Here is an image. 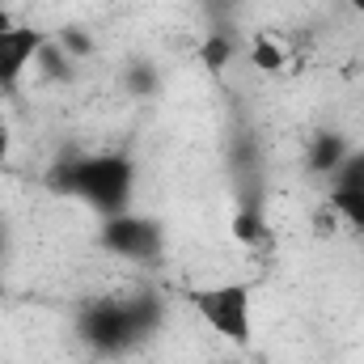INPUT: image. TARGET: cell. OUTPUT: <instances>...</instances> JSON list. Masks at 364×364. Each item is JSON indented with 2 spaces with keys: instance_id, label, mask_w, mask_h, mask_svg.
<instances>
[{
  "instance_id": "6da1fadb",
  "label": "cell",
  "mask_w": 364,
  "mask_h": 364,
  "mask_svg": "<svg viewBox=\"0 0 364 364\" xmlns=\"http://www.w3.org/2000/svg\"><path fill=\"white\" fill-rule=\"evenodd\" d=\"M47 186L60 191V195L81 199L97 216H119V212L132 208L136 166H132L127 153H64L51 166Z\"/></svg>"
},
{
  "instance_id": "277c9868",
  "label": "cell",
  "mask_w": 364,
  "mask_h": 364,
  "mask_svg": "<svg viewBox=\"0 0 364 364\" xmlns=\"http://www.w3.org/2000/svg\"><path fill=\"white\" fill-rule=\"evenodd\" d=\"M77 335L81 343L97 352V356H119L127 348H136V331H132V318H127V305L123 296H97L90 301L81 314H77Z\"/></svg>"
},
{
  "instance_id": "9c48e42d",
  "label": "cell",
  "mask_w": 364,
  "mask_h": 364,
  "mask_svg": "<svg viewBox=\"0 0 364 364\" xmlns=\"http://www.w3.org/2000/svg\"><path fill=\"white\" fill-rule=\"evenodd\" d=\"M233 55H237L233 30H229V26H212V30L203 34V43H199V64H203V73H208V77H225V68L233 64Z\"/></svg>"
},
{
  "instance_id": "ac0fdd59",
  "label": "cell",
  "mask_w": 364,
  "mask_h": 364,
  "mask_svg": "<svg viewBox=\"0 0 364 364\" xmlns=\"http://www.w3.org/2000/svg\"><path fill=\"white\" fill-rule=\"evenodd\" d=\"M348 4H352V13H356V17L364 21V0H348Z\"/></svg>"
},
{
  "instance_id": "4fadbf2b",
  "label": "cell",
  "mask_w": 364,
  "mask_h": 364,
  "mask_svg": "<svg viewBox=\"0 0 364 364\" xmlns=\"http://www.w3.org/2000/svg\"><path fill=\"white\" fill-rule=\"evenodd\" d=\"M123 90L132 93V97H153V93L161 90L157 64H153V60H132V64L123 68Z\"/></svg>"
},
{
  "instance_id": "8992f818",
  "label": "cell",
  "mask_w": 364,
  "mask_h": 364,
  "mask_svg": "<svg viewBox=\"0 0 364 364\" xmlns=\"http://www.w3.org/2000/svg\"><path fill=\"white\" fill-rule=\"evenodd\" d=\"M348 153H352V140L339 127H318L314 140L305 144V170L318 174V178H331L348 161Z\"/></svg>"
},
{
  "instance_id": "8fae6325",
  "label": "cell",
  "mask_w": 364,
  "mask_h": 364,
  "mask_svg": "<svg viewBox=\"0 0 364 364\" xmlns=\"http://www.w3.org/2000/svg\"><path fill=\"white\" fill-rule=\"evenodd\" d=\"M326 208L339 216V225L364 233V191H352V186H331L326 191Z\"/></svg>"
},
{
  "instance_id": "2e32d148",
  "label": "cell",
  "mask_w": 364,
  "mask_h": 364,
  "mask_svg": "<svg viewBox=\"0 0 364 364\" xmlns=\"http://www.w3.org/2000/svg\"><path fill=\"white\" fill-rule=\"evenodd\" d=\"M9 149H13V132H9V123L0 119V161L9 157Z\"/></svg>"
},
{
  "instance_id": "ba28073f",
  "label": "cell",
  "mask_w": 364,
  "mask_h": 364,
  "mask_svg": "<svg viewBox=\"0 0 364 364\" xmlns=\"http://www.w3.org/2000/svg\"><path fill=\"white\" fill-rule=\"evenodd\" d=\"M229 233H233V242H237V246H246V250H263V246L272 242V229H267L263 203H259V199L242 203V208L233 212V225H229Z\"/></svg>"
},
{
  "instance_id": "7a4b0ae2",
  "label": "cell",
  "mask_w": 364,
  "mask_h": 364,
  "mask_svg": "<svg viewBox=\"0 0 364 364\" xmlns=\"http://www.w3.org/2000/svg\"><path fill=\"white\" fill-rule=\"evenodd\" d=\"M186 309L229 348H250L255 339V288L246 279H212L182 288Z\"/></svg>"
},
{
  "instance_id": "30bf717a",
  "label": "cell",
  "mask_w": 364,
  "mask_h": 364,
  "mask_svg": "<svg viewBox=\"0 0 364 364\" xmlns=\"http://www.w3.org/2000/svg\"><path fill=\"white\" fill-rule=\"evenodd\" d=\"M34 73H38L47 85H68L73 73H77V60H73L55 38H47V43L38 47V55H34Z\"/></svg>"
},
{
  "instance_id": "7c38bea8",
  "label": "cell",
  "mask_w": 364,
  "mask_h": 364,
  "mask_svg": "<svg viewBox=\"0 0 364 364\" xmlns=\"http://www.w3.org/2000/svg\"><path fill=\"white\" fill-rule=\"evenodd\" d=\"M284 64H288V47H284L279 38H272V34H259V38L250 43V68H255V73H267V77H275V73H284Z\"/></svg>"
},
{
  "instance_id": "5b68a950",
  "label": "cell",
  "mask_w": 364,
  "mask_h": 364,
  "mask_svg": "<svg viewBox=\"0 0 364 364\" xmlns=\"http://www.w3.org/2000/svg\"><path fill=\"white\" fill-rule=\"evenodd\" d=\"M47 38H51L47 30L26 26V21H9L0 13V90H17L21 85V77L34 68V55H38V47Z\"/></svg>"
},
{
  "instance_id": "3957f363",
  "label": "cell",
  "mask_w": 364,
  "mask_h": 364,
  "mask_svg": "<svg viewBox=\"0 0 364 364\" xmlns=\"http://www.w3.org/2000/svg\"><path fill=\"white\" fill-rule=\"evenodd\" d=\"M102 250H110L114 259L127 263H157L166 250V229L153 216H136V212H119V216H102L97 229Z\"/></svg>"
},
{
  "instance_id": "5bb4252c",
  "label": "cell",
  "mask_w": 364,
  "mask_h": 364,
  "mask_svg": "<svg viewBox=\"0 0 364 364\" xmlns=\"http://www.w3.org/2000/svg\"><path fill=\"white\" fill-rule=\"evenodd\" d=\"M73 60H90V55H97V38H93L90 26H81V21H73V26H60L55 34H51Z\"/></svg>"
},
{
  "instance_id": "9a60e30c",
  "label": "cell",
  "mask_w": 364,
  "mask_h": 364,
  "mask_svg": "<svg viewBox=\"0 0 364 364\" xmlns=\"http://www.w3.org/2000/svg\"><path fill=\"white\" fill-rule=\"evenodd\" d=\"M331 186H352V191H364V149H352L348 161L331 174Z\"/></svg>"
},
{
  "instance_id": "52a82bcc",
  "label": "cell",
  "mask_w": 364,
  "mask_h": 364,
  "mask_svg": "<svg viewBox=\"0 0 364 364\" xmlns=\"http://www.w3.org/2000/svg\"><path fill=\"white\" fill-rule=\"evenodd\" d=\"M123 305H127V318H132V331H136L140 343L161 331V322H166V301H161L153 288H140V292L123 296Z\"/></svg>"
},
{
  "instance_id": "e0dca14e",
  "label": "cell",
  "mask_w": 364,
  "mask_h": 364,
  "mask_svg": "<svg viewBox=\"0 0 364 364\" xmlns=\"http://www.w3.org/2000/svg\"><path fill=\"white\" fill-rule=\"evenodd\" d=\"M4 255H9V220L0 212V263H4Z\"/></svg>"
}]
</instances>
